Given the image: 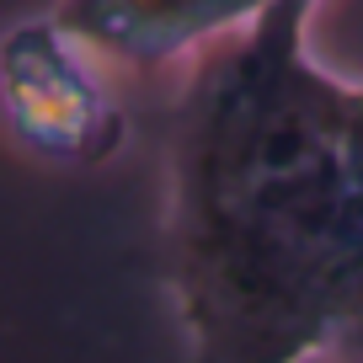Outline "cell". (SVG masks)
Masks as SVG:
<instances>
[{
	"mask_svg": "<svg viewBox=\"0 0 363 363\" xmlns=\"http://www.w3.org/2000/svg\"><path fill=\"white\" fill-rule=\"evenodd\" d=\"M91 48L75 43L54 16L16 22L0 48V86L11 134L33 155L65 166H96L123 145V107L91 69Z\"/></svg>",
	"mask_w": 363,
	"mask_h": 363,
	"instance_id": "obj_2",
	"label": "cell"
},
{
	"mask_svg": "<svg viewBox=\"0 0 363 363\" xmlns=\"http://www.w3.org/2000/svg\"><path fill=\"white\" fill-rule=\"evenodd\" d=\"M284 0H59L54 22L75 43L123 65H166L193 48L230 43Z\"/></svg>",
	"mask_w": 363,
	"mask_h": 363,
	"instance_id": "obj_3",
	"label": "cell"
},
{
	"mask_svg": "<svg viewBox=\"0 0 363 363\" xmlns=\"http://www.w3.org/2000/svg\"><path fill=\"white\" fill-rule=\"evenodd\" d=\"M289 6H299V11H315V0H289Z\"/></svg>",
	"mask_w": 363,
	"mask_h": 363,
	"instance_id": "obj_5",
	"label": "cell"
},
{
	"mask_svg": "<svg viewBox=\"0 0 363 363\" xmlns=\"http://www.w3.org/2000/svg\"><path fill=\"white\" fill-rule=\"evenodd\" d=\"M347 128H352V155H358V171H363V80H352V96H347Z\"/></svg>",
	"mask_w": 363,
	"mask_h": 363,
	"instance_id": "obj_4",
	"label": "cell"
},
{
	"mask_svg": "<svg viewBox=\"0 0 363 363\" xmlns=\"http://www.w3.org/2000/svg\"><path fill=\"white\" fill-rule=\"evenodd\" d=\"M278 6L208 48L166 123V284L193 363L363 358V171L352 80Z\"/></svg>",
	"mask_w": 363,
	"mask_h": 363,
	"instance_id": "obj_1",
	"label": "cell"
}]
</instances>
